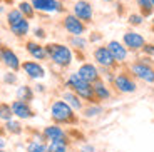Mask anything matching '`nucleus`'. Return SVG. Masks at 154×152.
<instances>
[{"label":"nucleus","instance_id":"nucleus-40","mask_svg":"<svg viewBox=\"0 0 154 152\" xmlns=\"http://www.w3.org/2000/svg\"><path fill=\"white\" fill-rule=\"evenodd\" d=\"M0 14H4V5L0 4Z\"/></svg>","mask_w":154,"mask_h":152},{"label":"nucleus","instance_id":"nucleus-31","mask_svg":"<svg viewBox=\"0 0 154 152\" xmlns=\"http://www.w3.org/2000/svg\"><path fill=\"white\" fill-rule=\"evenodd\" d=\"M4 84H7V85L17 84V75H15V72H14V70H10V72H5V74H4Z\"/></svg>","mask_w":154,"mask_h":152},{"label":"nucleus","instance_id":"nucleus-5","mask_svg":"<svg viewBox=\"0 0 154 152\" xmlns=\"http://www.w3.org/2000/svg\"><path fill=\"white\" fill-rule=\"evenodd\" d=\"M127 70L134 75V79L143 80L146 84H154V65L146 64V62L137 59V60L127 65Z\"/></svg>","mask_w":154,"mask_h":152},{"label":"nucleus","instance_id":"nucleus-19","mask_svg":"<svg viewBox=\"0 0 154 152\" xmlns=\"http://www.w3.org/2000/svg\"><path fill=\"white\" fill-rule=\"evenodd\" d=\"M42 134H44V137H45V141H49V142H50V141H55V139H62V137H67V135H69V134L62 129L59 124H52V126L44 127Z\"/></svg>","mask_w":154,"mask_h":152},{"label":"nucleus","instance_id":"nucleus-22","mask_svg":"<svg viewBox=\"0 0 154 152\" xmlns=\"http://www.w3.org/2000/svg\"><path fill=\"white\" fill-rule=\"evenodd\" d=\"M34 97H35V90L30 85H20V87L17 89V99L30 104L32 100H34Z\"/></svg>","mask_w":154,"mask_h":152},{"label":"nucleus","instance_id":"nucleus-15","mask_svg":"<svg viewBox=\"0 0 154 152\" xmlns=\"http://www.w3.org/2000/svg\"><path fill=\"white\" fill-rule=\"evenodd\" d=\"M77 74L81 75V79H84L85 82H89V84H94L97 79H100L99 68H97L94 64H89V62L82 64L81 67H79V70H77Z\"/></svg>","mask_w":154,"mask_h":152},{"label":"nucleus","instance_id":"nucleus-4","mask_svg":"<svg viewBox=\"0 0 154 152\" xmlns=\"http://www.w3.org/2000/svg\"><path fill=\"white\" fill-rule=\"evenodd\" d=\"M112 89H114L117 94H134L137 90V84H136V79L127 67L124 70H119L114 77V82H112Z\"/></svg>","mask_w":154,"mask_h":152},{"label":"nucleus","instance_id":"nucleus-27","mask_svg":"<svg viewBox=\"0 0 154 152\" xmlns=\"http://www.w3.org/2000/svg\"><path fill=\"white\" fill-rule=\"evenodd\" d=\"M19 10L22 12L23 17L29 19V20L35 17V8L32 7V4H30V2H27V0H22V2L19 4Z\"/></svg>","mask_w":154,"mask_h":152},{"label":"nucleus","instance_id":"nucleus-13","mask_svg":"<svg viewBox=\"0 0 154 152\" xmlns=\"http://www.w3.org/2000/svg\"><path fill=\"white\" fill-rule=\"evenodd\" d=\"M32 7L38 12H45V14H50V12H64V5L59 2V0H30Z\"/></svg>","mask_w":154,"mask_h":152},{"label":"nucleus","instance_id":"nucleus-11","mask_svg":"<svg viewBox=\"0 0 154 152\" xmlns=\"http://www.w3.org/2000/svg\"><path fill=\"white\" fill-rule=\"evenodd\" d=\"M20 68H22L23 72H25V75H27L29 79H32V80H40V79L45 77V68L38 64V62H35V60L22 62Z\"/></svg>","mask_w":154,"mask_h":152},{"label":"nucleus","instance_id":"nucleus-36","mask_svg":"<svg viewBox=\"0 0 154 152\" xmlns=\"http://www.w3.org/2000/svg\"><path fill=\"white\" fill-rule=\"evenodd\" d=\"M35 92H45V85H42V84H37L35 85V89H34Z\"/></svg>","mask_w":154,"mask_h":152},{"label":"nucleus","instance_id":"nucleus-42","mask_svg":"<svg viewBox=\"0 0 154 152\" xmlns=\"http://www.w3.org/2000/svg\"><path fill=\"white\" fill-rule=\"evenodd\" d=\"M0 29H2V27H0Z\"/></svg>","mask_w":154,"mask_h":152},{"label":"nucleus","instance_id":"nucleus-21","mask_svg":"<svg viewBox=\"0 0 154 152\" xmlns=\"http://www.w3.org/2000/svg\"><path fill=\"white\" fill-rule=\"evenodd\" d=\"M62 99L66 100V102L69 104L74 110H82V109H84V102H82V99L75 94V92L70 90V89L62 94Z\"/></svg>","mask_w":154,"mask_h":152},{"label":"nucleus","instance_id":"nucleus-23","mask_svg":"<svg viewBox=\"0 0 154 152\" xmlns=\"http://www.w3.org/2000/svg\"><path fill=\"white\" fill-rule=\"evenodd\" d=\"M69 44H70V47H72L74 50H81V52H84V50L87 49L89 40H85L82 35H72V37L69 38Z\"/></svg>","mask_w":154,"mask_h":152},{"label":"nucleus","instance_id":"nucleus-39","mask_svg":"<svg viewBox=\"0 0 154 152\" xmlns=\"http://www.w3.org/2000/svg\"><path fill=\"white\" fill-rule=\"evenodd\" d=\"M100 2H104V4H111V2H114V0H100Z\"/></svg>","mask_w":154,"mask_h":152},{"label":"nucleus","instance_id":"nucleus-1","mask_svg":"<svg viewBox=\"0 0 154 152\" xmlns=\"http://www.w3.org/2000/svg\"><path fill=\"white\" fill-rule=\"evenodd\" d=\"M50 117H52L54 124H59V126H77L79 124V117H77L75 110L64 99L52 102V105H50Z\"/></svg>","mask_w":154,"mask_h":152},{"label":"nucleus","instance_id":"nucleus-38","mask_svg":"<svg viewBox=\"0 0 154 152\" xmlns=\"http://www.w3.org/2000/svg\"><path fill=\"white\" fill-rule=\"evenodd\" d=\"M151 30L154 32V17H152V20H151Z\"/></svg>","mask_w":154,"mask_h":152},{"label":"nucleus","instance_id":"nucleus-24","mask_svg":"<svg viewBox=\"0 0 154 152\" xmlns=\"http://www.w3.org/2000/svg\"><path fill=\"white\" fill-rule=\"evenodd\" d=\"M4 127H5V130H7V134H12V135H20V134L23 132L22 124H20L19 120H14V119L5 122Z\"/></svg>","mask_w":154,"mask_h":152},{"label":"nucleus","instance_id":"nucleus-32","mask_svg":"<svg viewBox=\"0 0 154 152\" xmlns=\"http://www.w3.org/2000/svg\"><path fill=\"white\" fill-rule=\"evenodd\" d=\"M141 52L144 55H149V57H154V44H144V47L141 49Z\"/></svg>","mask_w":154,"mask_h":152},{"label":"nucleus","instance_id":"nucleus-9","mask_svg":"<svg viewBox=\"0 0 154 152\" xmlns=\"http://www.w3.org/2000/svg\"><path fill=\"white\" fill-rule=\"evenodd\" d=\"M122 44L126 45V49L129 50V52H139V50L144 47V44H146V38L141 34H137V32L127 30V32H124V35H122Z\"/></svg>","mask_w":154,"mask_h":152},{"label":"nucleus","instance_id":"nucleus-12","mask_svg":"<svg viewBox=\"0 0 154 152\" xmlns=\"http://www.w3.org/2000/svg\"><path fill=\"white\" fill-rule=\"evenodd\" d=\"M12 105V112H14V115H15L17 119H34L35 117V112L34 109L30 107V104L29 102H23V100L17 99L14 100V102L10 104Z\"/></svg>","mask_w":154,"mask_h":152},{"label":"nucleus","instance_id":"nucleus-29","mask_svg":"<svg viewBox=\"0 0 154 152\" xmlns=\"http://www.w3.org/2000/svg\"><path fill=\"white\" fill-rule=\"evenodd\" d=\"M14 119V112H12V105L10 104H5V102H0V120H10Z\"/></svg>","mask_w":154,"mask_h":152},{"label":"nucleus","instance_id":"nucleus-17","mask_svg":"<svg viewBox=\"0 0 154 152\" xmlns=\"http://www.w3.org/2000/svg\"><path fill=\"white\" fill-rule=\"evenodd\" d=\"M25 50L30 53L35 60H47V59H49L45 45H40V44L35 42V40H27V42H25Z\"/></svg>","mask_w":154,"mask_h":152},{"label":"nucleus","instance_id":"nucleus-3","mask_svg":"<svg viewBox=\"0 0 154 152\" xmlns=\"http://www.w3.org/2000/svg\"><path fill=\"white\" fill-rule=\"evenodd\" d=\"M45 50L49 55V60H52V64L60 68H67L74 60V52L70 50V47L64 45V44L50 42L45 45Z\"/></svg>","mask_w":154,"mask_h":152},{"label":"nucleus","instance_id":"nucleus-16","mask_svg":"<svg viewBox=\"0 0 154 152\" xmlns=\"http://www.w3.org/2000/svg\"><path fill=\"white\" fill-rule=\"evenodd\" d=\"M92 89H94V95H96L97 102H106V100H109L112 97L111 89H109V85L104 82V79H102V77H100V79H97L96 82H94Z\"/></svg>","mask_w":154,"mask_h":152},{"label":"nucleus","instance_id":"nucleus-6","mask_svg":"<svg viewBox=\"0 0 154 152\" xmlns=\"http://www.w3.org/2000/svg\"><path fill=\"white\" fill-rule=\"evenodd\" d=\"M92 55H94V60L97 62L99 67H107V68H114V70H117V68L121 67V64L116 62V59L112 57V53L109 52L107 45L96 47L94 52H92Z\"/></svg>","mask_w":154,"mask_h":152},{"label":"nucleus","instance_id":"nucleus-33","mask_svg":"<svg viewBox=\"0 0 154 152\" xmlns=\"http://www.w3.org/2000/svg\"><path fill=\"white\" fill-rule=\"evenodd\" d=\"M34 37H35V38H40V40H44V38L47 37L45 29H42V27H37V29H34Z\"/></svg>","mask_w":154,"mask_h":152},{"label":"nucleus","instance_id":"nucleus-25","mask_svg":"<svg viewBox=\"0 0 154 152\" xmlns=\"http://www.w3.org/2000/svg\"><path fill=\"white\" fill-rule=\"evenodd\" d=\"M82 114H84V117H87V119L97 117L99 114H102V107H100L99 104H87V105L82 109Z\"/></svg>","mask_w":154,"mask_h":152},{"label":"nucleus","instance_id":"nucleus-28","mask_svg":"<svg viewBox=\"0 0 154 152\" xmlns=\"http://www.w3.org/2000/svg\"><path fill=\"white\" fill-rule=\"evenodd\" d=\"M27 152H49V145L42 141L34 139L27 144Z\"/></svg>","mask_w":154,"mask_h":152},{"label":"nucleus","instance_id":"nucleus-7","mask_svg":"<svg viewBox=\"0 0 154 152\" xmlns=\"http://www.w3.org/2000/svg\"><path fill=\"white\" fill-rule=\"evenodd\" d=\"M0 62H2L8 70H14V72H19L20 65H22L19 55H17L10 47H7L2 42H0Z\"/></svg>","mask_w":154,"mask_h":152},{"label":"nucleus","instance_id":"nucleus-14","mask_svg":"<svg viewBox=\"0 0 154 152\" xmlns=\"http://www.w3.org/2000/svg\"><path fill=\"white\" fill-rule=\"evenodd\" d=\"M107 49H109V52L112 53V57L116 59V62H119L121 65L126 64L129 50L126 49L124 44H121L119 40H111V42H107Z\"/></svg>","mask_w":154,"mask_h":152},{"label":"nucleus","instance_id":"nucleus-8","mask_svg":"<svg viewBox=\"0 0 154 152\" xmlns=\"http://www.w3.org/2000/svg\"><path fill=\"white\" fill-rule=\"evenodd\" d=\"M62 27H64L66 32L70 34V35H82V34H85V30H87V23H84L81 19H77L74 14H67V15L64 17Z\"/></svg>","mask_w":154,"mask_h":152},{"label":"nucleus","instance_id":"nucleus-10","mask_svg":"<svg viewBox=\"0 0 154 152\" xmlns=\"http://www.w3.org/2000/svg\"><path fill=\"white\" fill-rule=\"evenodd\" d=\"M74 15L77 19H81L84 23H91L94 19V10H92L91 2H87V0H77L75 4H74Z\"/></svg>","mask_w":154,"mask_h":152},{"label":"nucleus","instance_id":"nucleus-18","mask_svg":"<svg viewBox=\"0 0 154 152\" xmlns=\"http://www.w3.org/2000/svg\"><path fill=\"white\" fill-rule=\"evenodd\" d=\"M8 29H10V32L15 35V37L22 38V37H25V35L29 34V30H30V23H29V19L22 17V19L15 20V22L8 23Z\"/></svg>","mask_w":154,"mask_h":152},{"label":"nucleus","instance_id":"nucleus-2","mask_svg":"<svg viewBox=\"0 0 154 152\" xmlns=\"http://www.w3.org/2000/svg\"><path fill=\"white\" fill-rule=\"evenodd\" d=\"M66 87L70 89L72 92H75L82 100H85L87 104H99L96 100V95H94V89H92V84L85 82L84 79H81V75L77 72L70 74L66 80Z\"/></svg>","mask_w":154,"mask_h":152},{"label":"nucleus","instance_id":"nucleus-20","mask_svg":"<svg viewBox=\"0 0 154 152\" xmlns=\"http://www.w3.org/2000/svg\"><path fill=\"white\" fill-rule=\"evenodd\" d=\"M70 149V137H62L49 142V152H69Z\"/></svg>","mask_w":154,"mask_h":152},{"label":"nucleus","instance_id":"nucleus-37","mask_svg":"<svg viewBox=\"0 0 154 152\" xmlns=\"http://www.w3.org/2000/svg\"><path fill=\"white\" fill-rule=\"evenodd\" d=\"M5 145H7V141H5L4 135H0V149H4Z\"/></svg>","mask_w":154,"mask_h":152},{"label":"nucleus","instance_id":"nucleus-26","mask_svg":"<svg viewBox=\"0 0 154 152\" xmlns=\"http://www.w3.org/2000/svg\"><path fill=\"white\" fill-rule=\"evenodd\" d=\"M137 7L141 10V15L146 19V17H152V12H154V7L151 4V0H137Z\"/></svg>","mask_w":154,"mask_h":152},{"label":"nucleus","instance_id":"nucleus-30","mask_svg":"<svg viewBox=\"0 0 154 152\" xmlns=\"http://www.w3.org/2000/svg\"><path fill=\"white\" fill-rule=\"evenodd\" d=\"M127 22H129V25H132V27H139V25H143L144 17L141 15V14H131L129 19H127Z\"/></svg>","mask_w":154,"mask_h":152},{"label":"nucleus","instance_id":"nucleus-41","mask_svg":"<svg viewBox=\"0 0 154 152\" xmlns=\"http://www.w3.org/2000/svg\"><path fill=\"white\" fill-rule=\"evenodd\" d=\"M151 4H152V7H154V0H151Z\"/></svg>","mask_w":154,"mask_h":152},{"label":"nucleus","instance_id":"nucleus-34","mask_svg":"<svg viewBox=\"0 0 154 152\" xmlns=\"http://www.w3.org/2000/svg\"><path fill=\"white\" fill-rule=\"evenodd\" d=\"M100 38H102V34H100V32H92L91 37H89V42H97Z\"/></svg>","mask_w":154,"mask_h":152},{"label":"nucleus","instance_id":"nucleus-35","mask_svg":"<svg viewBox=\"0 0 154 152\" xmlns=\"http://www.w3.org/2000/svg\"><path fill=\"white\" fill-rule=\"evenodd\" d=\"M81 152H97L96 150V147L94 145H91V144H84L81 147Z\"/></svg>","mask_w":154,"mask_h":152}]
</instances>
